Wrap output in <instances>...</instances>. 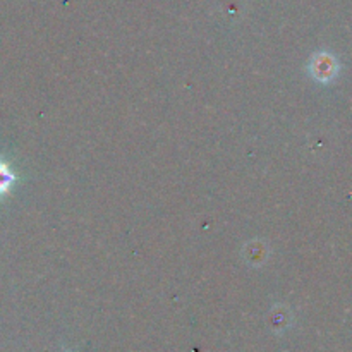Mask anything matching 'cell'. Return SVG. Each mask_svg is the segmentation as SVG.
Returning a JSON list of instances; mask_svg holds the SVG:
<instances>
[{
  "instance_id": "obj_1",
  "label": "cell",
  "mask_w": 352,
  "mask_h": 352,
  "mask_svg": "<svg viewBox=\"0 0 352 352\" xmlns=\"http://www.w3.org/2000/svg\"><path fill=\"white\" fill-rule=\"evenodd\" d=\"M10 181H12V175H10L9 172H7L6 165L0 164V192L6 191V188H7V186H9Z\"/></svg>"
}]
</instances>
